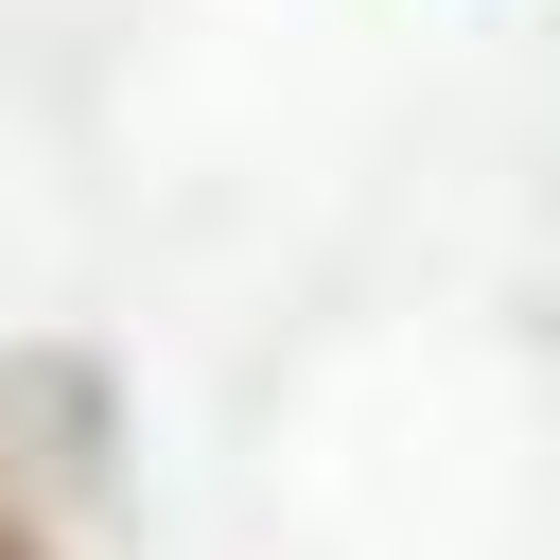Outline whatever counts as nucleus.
Instances as JSON below:
<instances>
[{
	"mask_svg": "<svg viewBox=\"0 0 560 560\" xmlns=\"http://www.w3.org/2000/svg\"><path fill=\"white\" fill-rule=\"evenodd\" d=\"M0 560H52V525H35V508H18V490H0Z\"/></svg>",
	"mask_w": 560,
	"mask_h": 560,
	"instance_id": "f257e3e1",
	"label": "nucleus"
}]
</instances>
